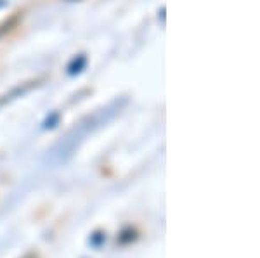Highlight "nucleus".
<instances>
[{"label": "nucleus", "mask_w": 260, "mask_h": 258, "mask_svg": "<svg viewBox=\"0 0 260 258\" xmlns=\"http://www.w3.org/2000/svg\"><path fill=\"white\" fill-rule=\"evenodd\" d=\"M85 66H87V56L85 54H78L77 57H73V59L70 61V64L66 69H68L70 75H78L85 69Z\"/></svg>", "instance_id": "obj_1"}, {"label": "nucleus", "mask_w": 260, "mask_h": 258, "mask_svg": "<svg viewBox=\"0 0 260 258\" xmlns=\"http://www.w3.org/2000/svg\"><path fill=\"white\" fill-rule=\"evenodd\" d=\"M57 120H59V115H57V113H54L52 116H50V120H49V118L45 120L44 128H54V127H56V125H54V123H57Z\"/></svg>", "instance_id": "obj_2"}, {"label": "nucleus", "mask_w": 260, "mask_h": 258, "mask_svg": "<svg viewBox=\"0 0 260 258\" xmlns=\"http://www.w3.org/2000/svg\"><path fill=\"white\" fill-rule=\"evenodd\" d=\"M68 2H75V0H68Z\"/></svg>", "instance_id": "obj_3"}]
</instances>
